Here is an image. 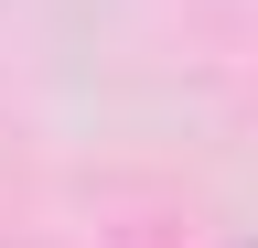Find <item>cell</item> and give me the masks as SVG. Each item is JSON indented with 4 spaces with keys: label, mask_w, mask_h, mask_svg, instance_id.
Masks as SVG:
<instances>
[]
</instances>
